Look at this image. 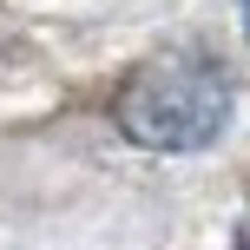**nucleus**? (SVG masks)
I'll use <instances>...</instances> for the list:
<instances>
[{
  "mask_svg": "<svg viewBox=\"0 0 250 250\" xmlns=\"http://www.w3.org/2000/svg\"><path fill=\"white\" fill-rule=\"evenodd\" d=\"M224 125H230V79L204 60H158L119 99V132L145 151H204Z\"/></svg>",
  "mask_w": 250,
  "mask_h": 250,
  "instance_id": "nucleus-1",
  "label": "nucleus"
}]
</instances>
